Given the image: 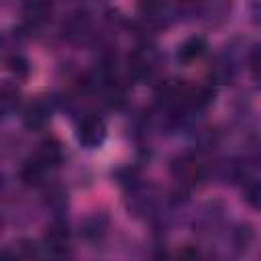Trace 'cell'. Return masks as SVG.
<instances>
[{"mask_svg": "<svg viewBox=\"0 0 261 261\" xmlns=\"http://www.w3.org/2000/svg\"><path fill=\"white\" fill-rule=\"evenodd\" d=\"M51 14V6L45 0H29L24 4V18L31 27L43 24Z\"/></svg>", "mask_w": 261, "mask_h": 261, "instance_id": "cell-12", "label": "cell"}, {"mask_svg": "<svg viewBox=\"0 0 261 261\" xmlns=\"http://www.w3.org/2000/svg\"><path fill=\"white\" fill-rule=\"evenodd\" d=\"M249 8L255 24H261V0H249Z\"/></svg>", "mask_w": 261, "mask_h": 261, "instance_id": "cell-21", "label": "cell"}, {"mask_svg": "<svg viewBox=\"0 0 261 261\" xmlns=\"http://www.w3.org/2000/svg\"><path fill=\"white\" fill-rule=\"evenodd\" d=\"M51 120V104L43 98L33 100L22 112V124L29 130H43Z\"/></svg>", "mask_w": 261, "mask_h": 261, "instance_id": "cell-6", "label": "cell"}, {"mask_svg": "<svg viewBox=\"0 0 261 261\" xmlns=\"http://www.w3.org/2000/svg\"><path fill=\"white\" fill-rule=\"evenodd\" d=\"M20 104V94L12 84H4L2 92H0V110L4 116H10L12 112H16Z\"/></svg>", "mask_w": 261, "mask_h": 261, "instance_id": "cell-16", "label": "cell"}, {"mask_svg": "<svg viewBox=\"0 0 261 261\" xmlns=\"http://www.w3.org/2000/svg\"><path fill=\"white\" fill-rule=\"evenodd\" d=\"M45 169H53V167H57L59 163H61V157H63V153H61V147H59V143L57 141H53V139H47V141H43L41 145H39V151L33 155Z\"/></svg>", "mask_w": 261, "mask_h": 261, "instance_id": "cell-10", "label": "cell"}, {"mask_svg": "<svg viewBox=\"0 0 261 261\" xmlns=\"http://www.w3.org/2000/svg\"><path fill=\"white\" fill-rule=\"evenodd\" d=\"M14 255H16V257H35V255H39L37 243H33V241H20Z\"/></svg>", "mask_w": 261, "mask_h": 261, "instance_id": "cell-20", "label": "cell"}, {"mask_svg": "<svg viewBox=\"0 0 261 261\" xmlns=\"http://www.w3.org/2000/svg\"><path fill=\"white\" fill-rule=\"evenodd\" d=\"M139 10L147 20L163 22V16L173 14V0H139Z\"/></svg>", "mask_w": 261, "mask_h": 261, "instance_id": "cell-8", "label": "cell"}, {"mask_svg": "<svg viewBox=\"0 0 261 261\" xmlns=\"http://www.w3.org/2000/svg\"><path fill=\"white\" fill-rule=\"evenodd\" d=\"M161 57L155 47L143 45L128 55V73L135 80H151L159 69Z\"/></svg>", "mask_w": 261, "mask_h": 261, "instance_id": "cell-2", "label": "cell"}, {"mask_svg": "<svg viewBox=\"0 0 261 261\" xmlns=\"http://www.w3.org/2000/svg\"><path fill=\"white\" fill-rule=\"evenodd\" d=\"M157 192L153 186L145 184H130L128 186V196H126V206L133 214L137 216H147L157 210Z\"/></svg>", "mask_w": 261, "mask_h": 261, "instance_id": "cell-4", "label": "cell"}, {"mask_svg": "<svg viewBox=\"0 0 261 261\" xmlns=\"http://www.w3.org/2000/svg\"><path fill=\"white\" fill-rule=\"evenodd\" d=\"M222 212H224V208H222L220 202H206L198 210V214L194 218L196 230L198 232H212V230H216L220 226V222H222Z\"/></svg>", "mask_w": 261, "mask_h": 261, "instance_id": "cell-7", "label": "cell"}, {"mask_svg": "<svg viewBox=\"0 0 261 261\" xmlns=\"http://www.w3.org/2000/svg\"><path fill=\"white\" fill-rule=\"evenodd\" d=\"M47 208L53 212V218H63V212L67 210V194L61 186H53L47 192Z\"/></svg>", "mask_w": 261, "mask_h": 261, "instance_id": "cell-14", "label": "cell"}, {"mask_svg": "<svg viewBox=\"0 0 261 261\" xmlns=\"http://www.w3.org/2000/svg\"><path fill=\"white\" fill-rule=\"evenodd\" d=\"M75 139L84 149H98L106 141V122L98 114H86L80 118Z\"/></svg>", "mask_w": 261, "mask_h": 261, "instance_id": "cell-3", "label": "cell"}, {"mask_svg": "<svg viewBox=\"0 0 261 261\" xmlns=\"http://www.w3.org/2000/svg\"><path fill=\"white\" fill-rule=\"evenodd\" d=\"M253 241V228L249 224H237L230 230V249H234L237 253L247 251V247Z\"/></svg>", "mask_w": 261, "mask_h": 261, "instance_id": "cell-15", "label": "cell"}, {"mask_svg": "<svg viewBox=\"0 0 261 261\" xmlns=\"http://www.w3.org/2000/svg\"><path fill=\"white\" fill-rule=\"evenodd\" d=\"M63 29L69 41H86V37L90 35V18L84 12H77L65 22Z\"/></svg>", "mask_w": 261, "mask_h": 261, "instance_id": "cell-11", "label": "cell"}, {"mask_svg": "<svg viewBox=\"0 0 261 261\" xmlns=\"http://www.w3.org/2000/svg\"><path fill=\"white\" fill-rule=\"evenodd\" d=\"M245 200L251 208L261 210V179H247L245 184Z\"/></svg>", "mask_w": 261, "mask_h": 261, "instance_id": "cell-17", "label": "cell"}, {"mask_svg": "<svg viewBox=\"0 0 261 261\" xmlns=\"http://www.w3.org/2000/svg\"><path fill=\"white\" fill-rule=\"evenodd\" d=\"M247 65H249V71H251L253 80L261 86V43H259V45H253V47L249 49Z\"/></svg>", "mask_w": 261, "mask_h": 261, "instance_id": "cell-18", "label": "cell"}, {"mask_svg": "<svg viewBox=\"0 0 261 261\" xmlns=\"http://www.w3.org/2000/svg\"><path fill=\"white\" fill-rule=\"evenodd\" d=\"M8 69L16 75V80H24L27 75H29V61L20 55V53H12L10 57H8Z\"/></svg>", "mask_w": 261, "mask_h": 261, "instance_id": "cell-19", "label": "cell"}, {"mask_svg": "<svg viewBox=\"0 0 261 261\" xmlns=\"http://www.w3.org/2000/svg\"><path fill=\"white\" fill-rule=\"evenodd\" d=\"M206 49H208L206 39L200 37V35H196V37L186 39V41L177 47V55H175V57H177L179 63H192V61L200 59V57L206 53Z\"/></svg>", "mask_w": 261, "mask_h": 261, "instance_id": "cell-9", "label": "cell"}, {"mask_svg": "<svg viewBox=\"0 0 261 261\" xmlns=\"http://www.w3.org/2000/svg\"><path fill=\"white\" fill-rule=\"evenodd\" d=\"M106 228H108L106 216H104V214H94V216H90V218L84 220V224H82V234H84L88 241H98V239L104 237Z\"/></svg>", "mask_w": 261, "mask_h": 261, "instance_id": "cell-13", "label": "cell"}, {"mask_svg": "<svg viewBox=\"0 0 261 261\" xmlns=\"http://www.w3.org/2000/svg\"><path fill=\"white\" fill-rule=\"evenodd\" d=\"M45 249L49 255L55 257H65L71 251V241H69V230L65 218H53V224L45 232Z\"/></svg>", "mask_w": 261, "mask_h": 261, "instance_id": "cell-5", "label": "cell"}, {"mask_svg": "<svg viewBox=\"0 0 261 261\" xmlns=\"http://www.w3.org/2000/svg\"><path fill=\"white\" fill-rule=\"evenodd\" d=\"M171 175L175 179V186L184 190H192L196 184L204 179L206 169L194 155H179L171 161Z\"/></svg>", "mask_w": 261, "mask_h": 261, "instance_id": "cell-1", "label": "cell"}]
</instances>
